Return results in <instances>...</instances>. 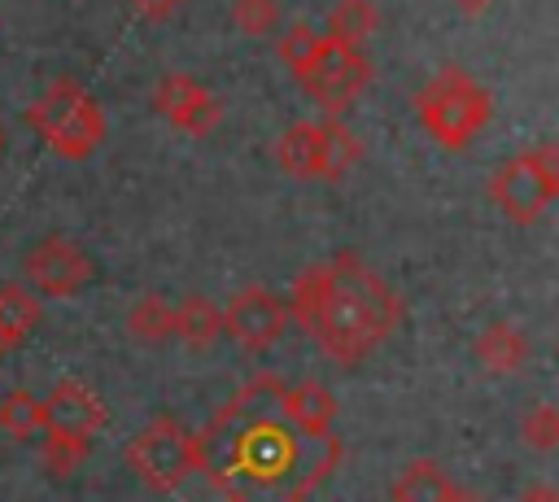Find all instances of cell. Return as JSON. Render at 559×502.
I'll return each instance as SVG.
<instances>
[{"mask_svg":"<svg viewBox=\"0 0 559 502\" xmlns=\"http://www.w3.org/2000/svg\"><path fill=\"white\" fill-rule=\"evenodd\" d=\"M284 384L258 375L236 389L197 437V471L227 502H306L341 463L336 432L301 437L284 406Z\"/></svg>","mask_w":559,"mask_h":502,"instance_id":"6da1fadb","label":"cell"},{"mask_svg":"<svg viewBox=\"0 0 559 502\" xmlns=\"http://www.w3.org/2000/svg\"><path fill=\"white\" fill-rule=\"evenodd\" d=\"M288 319L332 362H362L376 345H384L402 319V297L384 284L358 253H336L328 262L306 266L288 288Z\"/></svg>","mask_w":559,"mask_h":502,"instance_id":"7a4b0ae2","label":"cell"},{"mask_svg":"<svg viewBox=\"0 0 559 502\" xmlns=\"http://www.w3.org/2000/svg\"><path fill=\"white\" fill-rule=\"evenodd\" d=\"M415 113L424 122V131L450 148V153H463L493 118V96L485 83H476L467 70L459 65H445L437 70L419 92H415Z\"/></svg>","mask_w":559,"mask_h":502,"instance_id":"3957f363","label":"cell"},{"mask_svg":"<svg viewBox=\"0 0 559 502\" xmlns=\"http://www.w3.org/2000/svg\"><path fill=\"white\" fill-rule=\"evenodd\" d=\"M26 122L39 131V140L70 162H83L96 153V144L105 140V113L100 105L70 79L48 83V92H39V100L26 109Z\"/></svg>","mask_w":559,"mask_h":502,"instance_id":"277c9868","label":"cell"},{"mask_svg":"<svg viewBox=\"0 0 559 502\" xmlns=\"http://www.w3.org/2000/svg\"><path fill=\"white\" fill-rule=\"evenodd\" d=\"M275 162L293 179H341L349 175L354 162H362V140L341 118H323V122L301 118L275 140Z\"/></svg>","mask_w":559,"mask_h":502,"instance_id":"5b68a950","label":"cell"},{"mask_svg":"<svg viewBox=\"0 0 559 502\" xmlns=\"http://www.w3.org/2000/svg\"><path fill=\"white\" fill-rule=\"evenodd\" d=\"M559 192V148L555 144H537L511 162H502L489 175V196L493 205L511 218V223H537L542 210L555 201Z\"/></svg>","mask_w":559,"mask_h":502,"instance_id":"8992f818","label":"cell"},{"mask_svg":"<svg viewBox=\"0 0 559 502\" xmlns=\"http://www.w3.org/2000/svg\"><path fill=\"white\" fill-rule=\"evenodd\" d=\"M127 463L131 471L157 489V493H170L179 489L188 476H197V437L170 419V415H157L153 423H144L131 441H127Z\"/></svg>","mask_w":559,"mask_h":502,"instance_id":"52a82bcc","label":"cell"},{"mask_svg":"<svg viewBox=\"0 0 559 502\" xmlns=\"http://www.w3.org/2000/svg\"><path fill=\"white\" fill-rule=\"evenodd\" d=\"M376 70L371 61L362 57V48H349V44H332L319 35V48L310 57V65L297 74V87L319 105L328 109V118H336L341 109H349L367 87H371Z\"/></svg>","mask_w":559,"mask_h":502,"instance_id":"ba28073f","label":"cell"},{"mask_svg":"<svg viewBox=\"0 0 559 502\" xmlns=\"http://www.w3.org/2000/svg\"><path fill=\"white\" fill-rule=\"evenodd\" d=\"M92 258L70 240V236H44L26 258L22 275L35 297H74L92 284Z\"/></svg>","mask_w":559,"mask_h":502,"instance_id":"9c48e42d","label":"cell"},{"mask_svg":"<svg viewBox=\"0 0 559 502\" xmlns=\"http://www.w3.org/2000/svg\"><path fill=\"white\" fill-rule=\"evenodd\" d=\"M288 327V306L271 288H245L223 310V336H231L245 354L271 349Z\"/></svg>","mask_w":559,"mask_h":502,"instance_id":"30bf717a","label":"cell"},{"mask_svg":"<svg viewBox=\"0 0 559 502\" xmlns=\"http://www.w3.org/2000/svg\"><path fill=\"white\" fill-rule=\"evenodd\" d=\"M153 109L188 135H210L223 122L218 96L192 74H162L157 87H153Z\"/></svg>","mask_w":559,"mask_h":502,"instance_id":"8fae6325","label":"cell"},{"mask_svg":"<svg viewBox=\"0 0 559 502\" xmlns=\"http://www.w3.org/2000/svg\"><path fill=\"white\" fill-rule=\"evenodd\" d=\"M109 410L83 380H57L44 397V432H70V437H96L105 428Z\"/></svg>","mask_w":559,"mask_h":502,"instance_id":"7c38bea8","label":"cell"},{"mask_svg":"<svg viewBox=\"0 0 559 502\" xmlns=\"http://www.w3.org/2000/svg\"><path fill=\"white\" fill-rule=\"evenodd\" d=\"M288 423L301 432V437H328L332 423H336V397L328 384L319 380H301V384H284V397H280Z\"/></svg>","mask_w":559,"mask_h":502,"instance_id":"4fadbf2b","label":"cell"},{"mask_svg":"<svg viewBox=\"0 0 559 502\" xmlns=\"http://www.w3.org/2000/svg\"><path fill=\"white\" fill-rule=\"evenodd\" d=\"M476 362L493 375H515L528 362V336L520 323L511 319H493L489 327H480L476 336Z\"/></svg>","mask_w":559,"mask_h":502,"instance_id":"5bb4252c","label":"cell"},{"mask_svg":"<svg viewBox=\"0 0 559 502\" xmlns=\"http://www.w3.org/2000/svg\"><path fill=\"white\" fill-rule=\"evenodd\" d=\"M170 336H179L188 349H205V345H214L223 336V310L210 297L192 292V297H183L175 306V332Z\"/></svg>","mask_w":559,"mask_h":502,"instance_id":"9a60e30c","label":"cell"},{"mask_svg":"<svg viewBox=\"0 0 559 502\" xmlns=\"http://www.w3.org/2000/svg\"><path fill=\"white\" fill-rule=\"evenodd\" d=\"M454 485L432 458H411L393 480V502H450Z\"/></svg>","mask_w":559,"mask_h":502,"instance_id":"2e32d148","label":"cell"},{"mask_svg":"<svg viewBox=\"0 0 559 502\" xmlns=\"http://www.w3.org/2000/svg\"><path fill=\"white\" fill-rule=\"evenodd\" d=\"M39 323V301L26 284H4L0 288V354L17 349L26 332Z\"/></svg>","mask_w":559,"mask_h":502,"instance_id":"e0dca14e","label":"cell"},{"mask_svg":"<svg viewBox=\"0 0 559 502\" xmlns=\"http://www.w3.org/2000/svg\"><path fill=\"white\" fill-rule=\"evenodd\" d=\"M127 332L140 340V345H162L170 340L175 332V306L162 297V292H140L127 310Z\"/></svg>","mask_w":559,"mask_h":502,"instance_id":"ac0fdd59","label":"cell"},{"mask_svg":"<svg viewBox=\"0 0 559 502\" xmlns=\"http://www.w3.org/2000/svg\"><path fill=\"white\" fill-rule=\"evenodd\" d=\"M376 22H380V13H376V4H371V0H336V4L328 9L323 39L358 48V44H362V39L376 31Z\"/></svg>","mask_w":559,"mask_h":502,"instance_id":"d6986e66","label":"cell"},{"mask_svg":"<svg viewBox=\"0 0 559 502\" xmlns=\"http://www.w3.org/2000/svg\"><path fill=\"white\" fill-rule=\"evenodd\" d=\"M44 428H48V423H44V397H35V393H26V389H9V393L0 397V432L26 441V437H35V432H44Z\"/></svg>","mask_w":559,"mask_h":502,"instance_id":"ffe728a7","label":"cell"},{"mask_svg":"<svg viewBox=\"0 0 559 502\" xmlns=\"http://www.w3.org/2000/svg\"><path fill=\"white\" fill-rule=\"evenodd\" d=\"M87 454H92V437H70V432H44V441H39V458H44L48 476H57V480L74 476V471H79V467L87 463Z\"/></svg>","mask_w":559,"mask_h":502,"instance_id":"44dd1931","label":"cell"},{"mask_svg":"<svg viewBox=\"0 0 559 502\" xmlns=\"http://www.w3.org/2000/svg\"><path fill=\"white\" fill-rule=\"evenodd\" d=\"M231 22L240 35H271L280 26V4L275 0H231Z\"/></svg>","mask_w":559,"mask_h":502,"instance_id":"7402d4cb","label":"cell"},{"mask_svg":"<svg viewBox=\"0 0 559 502\" xmlns=\"http://www.w3.org/2000/svg\"><path fill=\"white\" fill-rule=\"evenodd\" d=\"M520 437L533 445V450H555L559 445V410L550 402H537L524 419H520Z\"/></svg>","mask_w":559,"mask_h":502,"instance_id":"603a6c76","label":"cell"},{"mask_svg":"<svg viewBox=\"0 0 559 502\" xmlns=\"http://www.w3.org/2000/svg\"><path fill=\"white\" fill-rule=\"evenodd\" d=\"M314 48H319V35H314L306 22H297V26H288V31L280 35V61L293 70V79H297V74L310 65Z\"/></svg>","mask_w":559,"mask_h":502,"instance_id":"cb8c5ba5","label":"cell"},{"mask_svg":"<svg viewBox=\"0 0 559 502\" xmlns=\"http://www.w3.org/2000/svg\"><path fill=\"white\" fill-rule=\"evenodd\" d=\"M135 13H144V17H170L183 0H127Z\"/></svg>","mask_w":559,"mask_h":502,"instance_id":"d4e9b609","label":"cell"},{"mask_svg":"<svg viewBox=\"0 0 559 502\" xmlns=\"http://www.w3.org/2000/svg\"><path fill=\"white\" fill-rule=\"evenodd\" d=\"M520 502H559V493H555L550 485H537V489H528Z\"/></svg>","mask_w":559,"mask_h":502,"instance_id":"484cf974","label":"cell"},{"mask_svg":"<svg viewBox=\"0 0 559 502\" xmlns=\"http://www.w3.org/2000/svg\"><path fill=\"white\" fill-rule=\"evenodd\" d=\"M450 4H454L459 13H467V17H476V13H485L493 0H450Z\"/></svg>","mask_w":559,"mask_h":502,"instance_id":"4316f807","label":"cell"},{"mask_svg":"<svg viewBox=\"0 0 559 502\" xmlns=\"http://www.w3.org/2000/svg\"><path fill=\"white\" fill-rule=\"evenodd\" d=\"M450 502H480V498H476V493H467V489H454V493H450Z\"/></svg>","mask_w":559,"mask_h":502,"instance_id":"83f0119b","label":"cell"},{"mask_svg":"<svg viewBox=\"0 0 559 502\" xmlns=\"http://www.w3.org/2000/svg\"><path fill=\"white\" fill-rule=\"evenodd\" d=\"M0 153H4V127H0Z\"/></svg>","mask_w":559,"mask_h":502,"instance_id":"f1b7e54d","label":"cell"}]
</instances>
